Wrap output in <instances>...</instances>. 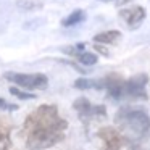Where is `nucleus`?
<instances>
[{
  "instance_id": "1",
  "label": "nucleus",
  "mask_w": 150,
  "mask_h": 150,
  "mask_svg": "<svg viewBox=\"0 0 150 150\" xmlns=\"http://www.w3.org/2000/svg\"><path fill=\"white\" fill-rule=\"evenodd\" d=\"M68 121L58 113L57 105H40L26 116L21 136L29 150H45L65 140Z\"/></svg>"
},
{
  "instance_id": "2",
  "label": "nucleus",
  "mask_w": 150,
  "mask_h": 150,
  "mask_svg": "<svg viewBox=\"0 0 150 150\" xmlns=\"http://www.w3.org/2000/svg\"><path fill=\"white\" fill-rule=\"evenodd\" d=\"M115 124L118 131L124 136L126 142L139 144L149 136L150 132V118L140 108L124 107L118 110L115 116Z\"/></svg>"
},
{
  "instance_id": "3",
  "label": "nucleus",
  "mask_w": 150,
  "mask_h": 150,
  "mask_svg": "<svg viewBox=\"0 0 150 150\" xmlns=\"http://www.w3.org/2000/svg\"><path fill=\"white\" fill-rule=\"evenodd\" d=\"M5 78L8 81L15 82L18 87L24 89H45L49 86V78L42 73H34V74H23V73H7Z\"/></svg>"
},
{
  "instance_id": "4",
  "label": "nucleus",
  "mask_w": 150,
  "mask_h": 150,
  "mask_svg": "<svg viewBox=\"0 0 150 150\" xmlns=\"http://www.w3.org/2000/svg\"><path fill=\"white\" fill-rule=\"evenodd\" d=\"M147 82L149 76L145 73L134 74L129 79H124V98H134V100H145L147 98Z\"/></svg>"
},
{
  "instance_id": "5",
  "label": "nucleus",
  "mask_w": 150,
  "mask_h": 150,
  "mask_svg": "<svg viewBox=\"0 0 150 150\" xmlns=\"http://www.w3.org/2000/svg\"><path fill=\"white\" fill-rule=\"evenodd\" d=\"M73 108L78 111L79 120H81L82 123H86V124H87L91 120H94V118H105L107 116V108H105L103 105H92L91 102H89L87 98H84V97L74 100Z\"/></svg>"
},
{
  "instance_id": "6",
  "label": "nucleus",
  "mask_w": 150,
  "mask_h": 150,
  "mask_svg": "<svg viewBox=\"0 0 150 150\" xmlns=\"http://www.w3.org/2000/svg\"><path fill=\"white\" fill-rule=\"evenodd\" d=\"M97 137L102 139V142H103V150H121L123 145L126 144L124 136L116 127H111V126L100 127L97 131Z\"/></svg>"
},
{
  "instance_id": "7",
  "label": "nucleus",
  "mask_w": 150,
  "mask_h": 150,
  "mask_svg": "<svg viewBox=\"0 0 150 150\" xmlns=\"http://www.w3.org/2000/svg\"><path fill=\"white\" fill-rule=\"evenodd\" d=\"M120 16L123 18V21L127 24L129 29H137L147 18V11L144 7L124 8V10H120Z\"/></svg>"
},
{
  "instance_id": "8",
  "label": "nucleus",
  "mask_w": 150,
  "mask_h": 150,
  "mask_svg": "<svg viewBox=\"0 0 150 150\" xmlns=\"http://www.w3.org/2000/svg\"><path fill=\"white\" fill-rule=\"evenodd\" d=\"M103 89H107L108 95L115 100L124 98V79L120 74H108L103 79Z\"/></svg>"
},
{
  "instance_id": "9",
  "label": "nucleus",
  "mask_w": 150,
  "mask_h": 150,
  "mask_svg": "<svg viewBox=\"0 0 150 150\" xmlns=\"http://www.w3.org/2000/svg\"><path fill=\"white\" fill-rule=\"evenodd\" d=\"M11 131H13V123L7 116H0V150H10L11 149Z\"/></svg>"
},
{
  "instance_id": "10",
  "label": "nucleus",
  "mask_w": 150,
  "mask_h": 150,
  "mask_svg": "<svg viewBox=\"0 0 150 150\" xmlns=\"http://www.w3.org/2000/svg\"><path fill=\"white\" fill-rule=\"evenodd\" d=\"M94 40L97 44H103V45H115V44H118L121 40V33L115 29L103 31V33L94 36Z\"/></svg>"
},
{
  "instance_id": "11",
  "label": "nucleus",
  "mask_w": 150,
  "mask_h": 150,
  "mask_svg": "<svg viewBox=\"0 0 150 150\" xmlns=\"http://www.w3.org/2000/svg\"><path fill=\"white\" fill-rule=\"evenodd\" d=\"M74 87L81 89V91H87V89H103V79H86L79 78L74 81Z\"/></svg>"
},
{
  "instance_id": "12",
  "label": "nucleus",
  "mask_w": 150,
  "mask_h": 150,
  "mask_svg": "<svg viewBox=\"0 0 150 150\" xmlns=\"http://www.w3.org/2000/svg\"><path fill=\"white\" fill-rule=\"evenodd\" d=\"M73 55H74L76 58H78L82 65H86V66H92V65H95V63L98 62V57L95 55V53L84 52V50H78L76 47H74V53H73Z\"/></svg>"
},
{
  "instance_id": "13",
  "label": "nucleus",
  "mask_w": 150,
  "mask_h": 150,
  "mask_svg": "<svg viewBox=\"0 0 150 150\" xmlns=\"http://www.w3.org/2000/svg\"><path fill=\"white\" fill-rule=\"evenodd\" d=\"M84 18H86V13H84L82 10H74L71 15H68L66 18H63L62 24H63L65 28H69V26H74V24L84 21Z\"/></svg>"
},
{
  "instance_id": "14",
  "label": "nucleus",
  "mask_w": 150,
  "mask_h": 150,
  "mask_svg": "<svg viewBox=\"0 0 150 150\" xmlns=\"http://www.w3.org/2000/svg\"><path fill=\"white\" fill-rule=\"evenodd\" d=\"M16 5L23 10H40L44 7L42 0H18Z\"/></svg>"
},
{
  "instance_id": "15",
  "label": "nucleus",
  "mask_w": 150,
  "mask_h": 150,
  "mask_svg": "<svg viewBox=\"0 0 150 150\" xmlns=\"http://www.w3.org/2000/svg\"><path fill=\"white\" fill-rule=\"evenodd\" d=\"M10 94L15 95V97H18L20 100H31V98H36L34 94L24 92V91H21V89H18V87H10Z\"/></svg>"
},
{
  "instance_id": "16",
  "label": "nucleus",
  "mask_w": 150,
  "mask_h": 150,
  "mask_svg": "<svg viewBox=\"0 0 150 150\" xmlns=\"http://www.w3.org/2000/svg\"><path fill=\"white\" fill-rule=\"evenodd\" d=\"M0 110L15 111V110H18V105H15V103H10V102H7L5 98H0Z\"/></svg>"
},
{
  "instance_id": "17",
  "label": "nucleus",
  "mask_w": 150,
  "mask_h": 150,
  "mask_svg": "<svg viewBox=\"0 0 150 150\" xmlns=\"http://www.w3.org/2000/svg\"><path fill=\"white\" fill-rule=\"evenodd\" d=\"M95 49H97L100 53H103V55H108V50L105 49V47H102V45H98V44H95Z\"/></svg>"
},
{
  "instance_id": "18",
  "label": "nucleus",
  "mask_w": 150,
  "mask_h": 150,
  "mask_svg": "<svg viewBox=\"0 0 150 150\" xmlns=\"http://www.w3.org/2000/svg\"><path fill=\"white\" fill-rule=\"evenodd\" d=\"M126 2H132V0H121V4H126Z\"/></svg>"
},
{
  "instance_id": "19",
  "label": "nucleus",
  "mask_w": 150,
  "mask_h": 150,
  "mask_svg": "<svg viewBox=\"0 0 150 150\" xmlns=\"http://www.w3.org/2000/svg\"><path fill=\"white\" fill-rule=\"evenodd\" d=\"M100 2H113V0H100Z\"/></svg>"
},
{
  "instance_id": "20",
  "label": "nucleus",
  "mask_w": 150,
  "mask_h": 150,
  "mask_svg": "<svg viewBox=\"0 0 150 150\" xmlns=\"http://www.w3.org/2000/svg\"><path fill=\"white\" fill-rule=\"evenodd\" d=\"M132 150H140V149H137V147H132Z\"/></svg>"
}]
</instances>
